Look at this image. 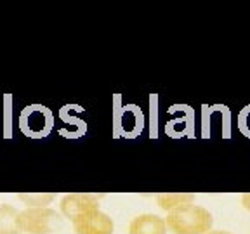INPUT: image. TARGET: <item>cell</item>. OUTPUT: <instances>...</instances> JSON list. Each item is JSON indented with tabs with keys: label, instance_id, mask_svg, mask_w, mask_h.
<instances>
[{
	"label": "cell",
	"instance_id": "cell-1",
	"mask_svg": "<svg viewBox=\"0 0 250 234\" xmlns=\"http://www.w3.org/2000/svg\"><path fill=\"white\" fill-rule=\"evenodd\" d=\"M165 224L174 234H207L214 226V217L207 208L188 205L167 214Z\"/></svg>",
	"mask_w": 250,
	"mask_h": 234
},
{
	"label": "cell",
	"instance_id": "cell-2",
	"mask_svg": "<svg viewBox=\"0 0 250 234\" xmlns=\"http://www.w3.org/2000/svg\"><path fill=\"white\" fill-rule=\"evenodd\" d=\"M52 127H54V117L45 106L31 104L21 111L20 129L24 136L40 139V137L49 136Z\"/></svg>",
	"mask_w": 250,
	"mask_h": 234
},
{
	"label": "cell",
	"instance_id": "cell-3",
	"mask_svg": "<svg viewBox=\"0 0 250 234\" xmlns=\"http://www.w3.org/2000/svg\"><path fill=\"white\" fill-rule=\"evenodd\" d=\"M59 215L51 208H24L18 214V229L26 234H51Z\"/></svg>",
	"mask_w": 250,
	"mask_h": 234
},
{
	"label": "cell",
	"instance_id": "cell-4",
	"mask_svg": "<svg viewBox=\"0 0 250 234\" xmlns=\"http://www.w3.org/2000/svg\"><path fill=\"white\" fill-rule=\"evenodd\" d=\"M61 214L73 222L75 218L90 214L94 210H99V196L89 195V193H71L64 195L59 203Z\"/></svg>",
	"mask_w": 250,
	"mask_h": 234
},
{
	"label": "cell",
	"instance_id": "cell-5",
	"mask_svg": "<svg viewBox=\"0 0 250 234\" xmlns=\"http://www.w3.org/2000/svg\"><path fill=\"white\" fill-rule=\"evenodd\" d=\"M113 229L111 217L101 210H94L73 220V231L77 234H113Z\"/></svg>",
	"mask_w": 250,
	"mask_h": 234
},
{
	"label": "cell",
	"instance_id": "cell-6",
	"mask_svg": "<svg viewBox=\"0 0 250 234\" xmlns=\"http://www.w3.org/2000/svg\"><path fill=\"white\" fill-rule=\"evenodd\" d=\"M129 234H167V224H165V218L158 215L143 214L132 218Z\"/></svg>",
	"mask_w": 250,
	"mask_h": 234
},
{
	"label": "cell",
	"instance_id": "cell-7",
	"mask_svg": "<svg viewBox=\"0 0 250 234\" xmlns=\"http://www.w3.org/2000/svg\"><path fill=\"white\" fill-rule=\"evenodd\" d=\"M193 201H195V195H189V193H167V195L156 196V205L167 214L176 208L193 205Z\"/></svg>",
	"mask_w": 250,
	"mask_h": 234
},
{
	"label": "cell",
	"instance_id": "cell-8",
	"mask_svg": "<svg viewBox=\"0 0 250 234\" xmlns=\"http://www.w3.org/2000/svg\"><path fill=\"white\" fill-rule=\"evenodd\" d=\"M122 125V130L127 137H136L143 130V115L136 106H125L124 113H122V120L118 121Z\"/></svg>",
	"mask_w": 250,
	"mask_h": 234
},
{
	"label": "cell",
	"instance_id": "cell-9",
	"mask_svg": "<svg viewBox=\"0 0 250 234\" xmlns=\"http://www.w3.org/2000/svg\"><path fill=\"white\" fill-rule=\"evenodd\" d=\"M18 214L20 212L9 203L0 205V234H21L18 229Z\"/></svg>",
	"mask_w": 250,
	"mask_h": 234
},
{
	"label": "cell",
	"instance_id": "cell-10",
	"mask_svg": "<svg viewBox=\"0 0 250 234\" xmlns=\"http://www.w3.org/2000/svg\"><path fill=\"white\" fill-rule=\"evenodd\" d=\"M18 198L26 205L28 208H47V205H51L54 199L52 193H21Z\"/></svg>",
	"mask_w": 250,
	"mask_h": 234
},
{
	"label": "cell",
	"instance_id": "cell-11",
	"mask_svg": "<svg viewBox=\"0 0 250 234\" xmlns=\"http://www.w3.org/2000/svg\"><path fill=\"white\" fill-rule=\"evenodd\" d=\"M238 127L243 136L250 137V106H247L238 117Z\"/></svg>",
	"mask_w": 250,
	"mask_h": 234
},
{
	"label": "cell",
	"instance_id": "cell-12",
	"mask_svg": "<svg viewBox=\"0 0 250 234\" xmlns=\"http://www.w3.org/2000/svg\"><path fill=\"white\" fill-rule=\"evenodd\" d=\"M242 205L247 212H250V193H245V195L242 196Z\"/></svg>",
	"mask_w": 250,
	"mask_h": 234
},
{
	"label": "cell",
	"instance_id": "cell-13",
	"mask_svg": "<svg viewBox=\"0 0 250 234\" xmlns=\"http://www.w3.org/2000/svg\"><path fill=\"white\" fill-rule=\"evenodd\" d=\"M207 234H231V233H228V231H208Z\"/></svg>",
	"mask_w": 250,
	"mask_h": 234
}]
</instances>
